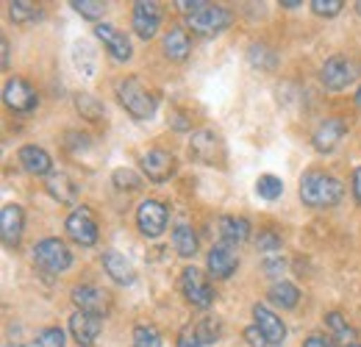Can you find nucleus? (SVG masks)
I'll list each match as a JSON object with an SVG mask.
<instances>
[{"label":"nucleus","instance_id":"f257e3e1","mask_svg":"<svg viewBox=\"0 0 361 347\" xmlns=\"http://www.w3.org/2000/svg\"><path fill=\"white\" fill-rule=\"evenodd\" d=\"M342 197H345V186L334 175L312 170L300 181V200L312 209H334V206H339Z\"/></svg>","mask_w":361,"mask_h":347},{"label":"nucleus","instance_id":"f03ea898","mask_svg":"<svg viewBox=\"0 0 361 347\" xmlns=\"http://www.w3.org/2000/svg\"><path fill=\"white\" fill-rule=\"evenodd\" d=\"M117 100L120 106L136 117V120H150L156 114V97L147 92V87L139 78H123L117 81Z\"/></svg>","mask_w":361,"mask_h":347},{"label":"nucleus","instance_id":"7ed1b4c3","mask_svg":"<svg viewBox=\"0 0 361 347\" xmlns=\"http://www.w3.org/2000/svg\"><path fill=\"white\" fill-rule=\"evenodd\" d=\"M189 159L197 164H223L226 162V142L220 133H214L212 128H203L197 133H192L189 139Z\"/></svg>","mask_w":361,"mask_h":347},{"label":"nucleus","instance_id":"20e7f679","mask_svg":"<svg viewBox=\"0 0 361 347\" xmlns=\"http://www.w3.org/2000/svg\"><path fill=\"white\" fill-rule=\"evenodd\" d=\"M359 73H361V64L356 59H350V56H334V59H328V61L322 64L319 78H322L325 89L342 92V89H348L356 81Z\"/></svg>","mask_w":361,"mask_h":347},{"label":"nucleus","instance_id":"39448f33","mask_svg":"<svg viewBox=\"0 0 361 347\" xmlns=\"http://www.w3.org/2000/svg\"><path fill=\"white\" fill-rule=\"evenodd\" d=\"M180 292L183 298L197 308H209L214 303V286L197 267H183L180 269Z\"/></svg>","mask_w":361,"mask_h":347},{"label":"nucleus","instance_id":"423d86ee","mask_svg":"<svg viewBox=\"0 0 361 347\" xmlns=\"http://www.w3.org/2000/svg\"><path fill=\"white\" fill-rule=\"evenodd\" d=\"M34 261H37V267H42L45 272H64V269H70V264H73V256H70V250H67V245L61 242V239H56V236H47L42 242H37V248H34Z\"/></svg>","mask_w":361,"mask_h":347},{"label":"nucleus","instance_id":"0eeeda50","mask_svg":"<svg viewBox=\"0 0 361 347\" xmlns=\"http://www.w3.org/2000/svg\"><path fill=\"white\" fill-rule=\"evenodd\" d=\"M64 228H67V236L75 245H81V248H92L97 242V222H94V217H92V212L87 206L73 209L67 222H64Z\"/></svg>","mask_w":361,"mask_h":347},{"label":"nucleus","instance_id":"6e6552de","mask_svg":"<svg viewBox=\"0 0 361 347\" xmlns=\"http://www.w3.org/2000/svg\"><path fill=\"white\" fill-rule=\"evenodd\" d=\"M228 25H231V11L223 6H214V3H209L203 11L189 17V28L200 37H214V34L226 31Z\"/></svg>","mask_w":361,"mask_h":347},{"label":"nucleus","instance_id":"1a4fd4ad","mask_svg":"<svg viewBox=\"0 0 361 347\" xmlns=\"http://www.w3.org/2000/svg\"><path fill=\"white\" fill-rule=\"evenodd\" d=\"M167 219H170L167 206L159 203V200H145V203H139V209H136V225H139V231H142L147 239L161 236L164 228H167Z\"/></svg>","mask_w":361,"mask_h":347},{"label":"nucleus","instance_id":"9d476101","mask_svg":"<svg viewBox=\"0 0 361 347\" xmlns=\"http://www.w3.org/2000/svg\"><path fill=\"white\" fill-rule=\"evenodd\" d=\"M131 25H134L139 39H153L159 25H161V6L153 0H139L134 3V14H131Z\"/></svg>","mask_w":361,"mask_h":347},{"label":"nucleus","instance_id":"9b49d317","mask_svg":"<svg viewBox=\"0 0 361 347\" xmlns=\"http://www.w3.org/2000/svg\"><path fill=\"white\" fill-rule=\"evenodd\" d=\"M3 100L11 111H20V114L37 109V92L25 78H8L6 89H3Z\"/></svg>","mask_w":361,"mask_h":347},{"label":"nucleus","instance_id":"f8f14e48","mask_svg":"<svg viewBox=\"0 0 361 347\" xmlns=\"http://www.w3.org/2000/svg\"><path fill=\"white\" fill-rule=\"evenodd\" d=\"M94 37L103 42V47L109 50V56H111L114 61H128V59L134 56L131 39H128L120 28H114V25H109V23H100V25L94 28Z\"/></svg>","mask_w":361,"mask_h":347},{"label":"nucleus","instance_id":"ddd939ff","mask_svg":"<svg viewBox=\"0 0 361 347\" xmlns=\"http://www.w3.org/2000/svg\"><path fill=\"white\" fill-rule=\"evenodd\" d=\"M100 331H103V317H97V314L75 311V314L70 317V334H73V339L81 347L94 345V339L100 336Z\"/></svg>","mask_w":361,"mask_h":347},{"label":"nucleus","instance_id":"4468645a","mask_svg":"<svg viewBox=\"0 0 361 347\" xmlns=\"http://www.w3.org/2000/svg\"><path fill=\"white\" fill-rule=\"evenodd\" d=\"M23 231H25V214L17 203H6L3 212H0V236H3V245L6 248H17L20 239H23Z\"/></svg>","mask_w":361,"mask_h":347},{"label":"nucleus","instance_id":"2eb2a0df","mask_svg":"<svg viewBox=\"0 0 361 347\" xmlns=\"http://www.w3.org/2000/svg\"><path fill=\"white\" fill-rule=\"evenodd\" d=\"M142 173L147 175V181L153 183H164L170 175L176 173V159L167 150H147L142 153Z\"/></svg>","mask_w":361,"mask_h":347},{"label":"nucleus","instance_id":"dca6fc26","mask_svg":"<svg viewBox=\"0 0 361 347\" xmlns=\"http://www.w3.org/2000/svg\"><path fill=\"white\" fill-rule=\"evenodd\" d=\"M345 133H348V123H345L342 117H325V120L317 126L312 142H314V147L319 153H331V150L345 139Z\"/></svg>","mask_w":361,"mask_h":347},{"label":"nucleus","instance_id":"f3484780","mask_svg":"<svg viewBox=\"0 0 361 347\" xmlns=\"http://www.w3.org/2000/svg\"><path fill=\"white\" fill-rule=\"evenodd\" d=\"M253 319H256V328L270 339L275 347L283 345V339H286V325L281 322V317H275L267 305H253Z\"/></svg>","mask_w":361,"mask_h":347},{"label":"nucleus","instance_id":"a211bd4d","mask_svg":"<svg viewBox=\"0 0 361 347\" xmlns=\"http://www.w3.org/2000/svg\"><path fill=\"white\" fill-rule=\"evenodd\" d=\"M73 303L78 305V311H90V314H97V317H103L106 311H109V295L103 292V289H97V286H75L73 289Z\"/></svg>","mask_w":361,"mask_h":347},{"label":"nucleus","instance_id":"6ab92c4d","mask_svg":"<svg viewBox=\"0 0 361 347\" xmlns=\"http://www.w3.org/2000/svg\"><path fill=\"white\" fill-rule=\"evenodd\" d=\"M206 264H209V272H212L214 278L226 281V278H231V275L236 272L239 259H236V253H233V248H231V245H214V248L209 250Z\"/></svg>","mask_w":361,"mask_h":347},{"label":"nucleus","instance_id":"aec40b11","mask_svg":"<svg viewBox=\"0 0 361 347\" xmlns=\"http://www.w3.org/2000/svg\"><path fill=\"white\" fill-rule=\"evenodd\" d=\"M17 159H20V164H23V170L31 175H53V159H50V153H47L45 147H37V145H25V147H20V153H17Z\"/></svg>","mask_w":361,"mask_h":347},{"label":"nucleus","instance_id":"412c9836","mask_svg":"<svg viewBox=\"0 0 361 347\" xmlns=\"http://www.w3.org/2000/svg\"><path fill=\"white\" fill-rule=\"evenodd\" d=\"M103 269H106L109 278H111L114 284H120V286H131L136 278L134 264L126 259L120 250H106V253H103Z\"/></svg>","mask_w":361,"mask_h":347},{"label":"nucleus","instance_id":"4be33fe9","mask_svg":"<svg viewBox=\"0 0 361 347\" xmlns=\"http://www.w3.org/2000/svg\"><path fill=\"white\" fill-rule=\"evenodd\" d=\"M45 189L53 200H59L64 206H75V200H78V183H73V178L67 173H53L45 181Z\"/></svg>","mask_w":361,"mask_h":347},{"label":"nucleus","instance_id":"5701e85b","mask_svg":"<svg viewBox=\"0 0 361 347\" xmlns=\"http://www.w3.org/2000/svg\"><path fill=\"white\" fill-rule=\"evenodd\" d=\"M192 50V42H189V31L183 25H173L167 34H164V56L173 59V61H183Z\"/></svg>","mask_w":361,"mask_h":347},{"label":"nucleus","instance_id":"b1692460","mask_svg":"<svg viewBox=\"0 0 361 347\" xmlns=\"http://www.w3.org/2000/svg\"><path fill=\"white\" fill-rule=\"evenodd\" d=\"M220 236H223V245L236 248V245L247 242V236H250V222H247L245 217H233V214H228V217L220 219Z\"/></svg>","mask_w":361,"mask_h":347},{"label":"nucleus","instance_id":"393cba45","mask_svg":"<svg viewBox=\"0 0 361 347\" xmlns=\"http://www.w3.org/2000/svg\"><path fill=\"white\" fill-rule=\"evenodd\" d=\"M173 248L178 250V256H183V259H192L197 253V233L186 222H180V225L173 228Z\"/></svg>","mask_w":361,"mask_h":347},{"label":"nucleus","instance_id":"a878e982","mask_svg":"<svg viewBox=\"0 0 361 347\" xmlns=\"http://www.w3.org/2000/svg\"><path fill=\"white\" fill-rule=\"evenodd\" d=\"M8 17L17 23V25H25V23H37L42 17V8L31 0H11L8 3Z\"/></svg>","mask_w":361,"mask_h":347},{"label":"nucleus","instance_id":"bb28decb","mask_svg":"<svg viewBox=\"0 0 361 347\" xmlns=\"http://www.w3.org/2000/svg\"><path fill=\"white\" fill-rule=\"evenodd\" d=\"M73 64L75 70L84 73V78H92L94 75V67H97V59H94V50H92L90 42H75L73 44Z\"/></svg>","mask_w":361,"mask_h":347},{"label":"nucleus","instance_id":"cd10ccee","mask_svg":"<svg viewBox=\"0 0 361 347\" xmlns=\"http://www.w3.org/2000/svg\"><path fill=\"white\" fill-rule=\"evenodd\" d=\"M270 300L281 308H295L300 300V289L289 281H281V284H272L270 286Z\"/></svg>","mask_w":361,"mask_h":347},{"label":"nucleus","instance_id":"c85d7f7f","mask_svg":"<svg viewBox=\"0 0 361 347\" xmlns=\"http://www.w3.org/2000/svg\"><path fill=\"white\" fill-rule=\"evenodd\" d=\"M325 325H328L331 336H334V339H339V342H345V345H350V342L356 339L353 325H348V319H345L342 314H336V311H331V314L325 317Z\"/></svg>","mask_w":361,"mask_h":347},{"label":"nucleus","instance_id":"c756f323","mask_svg":"<svg viewBox=\"0 0 361 347\" xmlns=\"http://www.w3.org/2000/svg\"><path fill=\"white\" fill-rule=\"evenodd\" d=\"M256 195L264 200H278L283 195V181L278 175H262L256 181Z\"/></svg>","mask_w":361,"mask_h":347},{"label":"nucleus","instance_id":"7c9ffc66","mask_svg":"<svg viewBox=\"0 0 361 347\" xmlns=\"http://www.w3.org/2000/svg\"><path fill=\"white\" fill-rule=\"evenodd\" d=\"M84 20H100L106 14V3L103 0H73L70 3Z\"/></svg>","mask_w":361,"mask_h":347},{"label":"nucleus","instance_id":"2f4dec72","mask_svg":"<svg viewBox=\"0 0 361 347\" xmlns=\"http://www.w3.org/2000/svg\"><path fill=\"white\" fill-rule=\"evenodd\" d=\"M131 347H161V336L153 325H136L134 328V345Z\"/></svg>","mask_w":361,"mask_h":347},{"label":"nucleus","instance_id":"473e14b6","mask_svg":"<svg viewBox=\"0 0 361 347\" xmlns=\"http://www.w3.org/2000/svg\"><path fill=\"white\" fill-rule=\"evenodd\" d=\"M111 181H114L117 189H128V192H134V189L142 186V178H139L134 170H126V167L114 170V173H111Z\"/></svg>","mask_w":361,"mask_h":347},{"label":"nucleus","instance_id":"72a5a7b5","mask_svg":"<svg viewBox=\"0 0 361 347\" xmlns=\"http://www.w3.org/2000/svg\"><path fill=\"white\" fill-rule=\"evenodd\" d=\"M250 64L253 67H262V70H272L275 67V53L264 44H253L250 47Z\"/></svg>","mask_w":361,"mask_h":347},{"label":"nucleus","instance_id":"f704fd0d","mask_svg":"<svg viewBox=\"0 0 361 347\" xmlns=\"http://www.w3.org/2000/svg\"><path fill=\"white\" fill-rule=\"evenodd\" d=\"M75 106H78V111H81L87 120H100V117H103V106H100L92 95H78V97H75Z\"/></svg>","mask_w":361,"mask_h":347},{"label":"nucleus","instance_id":"c9c22d12","mask_svg":"<svg viewBox=\"0 0 361 347\" xmlns=\"http://www.w3.org/2000/svg\"><path fill=\"white\" fill-rule=\"evenodd\" d=\"M195 331H197V336H200L203 347L214 345V342L220 339V322H214L212 317H209V319H203L200 325H195Z\"/></svg>","mask_w":361,"mask_h":347},{"label":"nucleus","instance_id":"e433bc0d","mask_svg":"<svg viewBox=\"0 0 361 347\" xmlns=\"http://www.w3.org/2000/svg\"><path fill=\"white\" fill-rule=\"evenodd\" d=\"M309 6H312V11H314L317 17H336L345 3L342 0H312Z\"/></svg>","mask_w":361,"mask_h":347},{"label":"nucleus","instance_id":"4c0bfd02","mask_svg":"<svg viewBox=\"0 0 361 347\" xmlns=\"http://www.w3.org/2000/svg\"><path fill=\"white\" fill-rule=\"evenodd\" d=\"M64 331L61 328H45L39 336H37V347H64Z\"/></svg>","mask_w":361,"mask_h":347},{"label":"nucleus","instance_id":"58836bf2","mask_svg":"<svg viewBox=\"0 0 361 347\" xmlns=\"http://www.w3.org/2000/svg\"><path fill=\"white\" fill-rule=\"evenodd\" d=\"M178 347H203L200 336H197V331H195V325H186V328L180 331Z\"/></svg>","mask_w":361,"mask_h":347},{"label":"nucleus","instance_id":"ea45409f","mask_svg":"<svg viewBox=\"0 0 361 347\" xmlns=\"http://www.w3.org/2000/svg\"><path fill=\"white\" fill-rule=\"evenodd\" d=\"M245 339H247V345H250V347H275L270 339H267V336H264V334L256 328V325L245 331Z\"/></svg>","mask_w":361,"mask_h":347},{"label":"nucleus","instance_id":"a19ab883","mask_svg":"<svg viewBox=\"0 0 361 347\" xmlns=\"http://www.w3.org/2000/svg\"><path fill=\"white\" fill-rule=\"evenodd\" d=\"M176 6H178L180 11L186 14V17H192V14H197V11H203V8L209 6V3H206V0H178Z\"/></svg>","mask_w":361,"mask_h":347},{"label":"nucleus","instance_id":"79ce46f5","mask_svg":"<svg viewBox=\"0 0 361 347\" xmlns=\"http://www.w3.org/2000/svg\"><path fill=\"white\" fill-rule=\"evenodd\" d=\"M264 269H267V275H278V272L283 269V259H281V253L267 256V259H264Z\"/></svg>","mask_w":361,"mask_h":347},{"label":"nucleus","instance_id":"37998d69","mask_svg":"<svg viewBox=\"0 0 361 347\" xmlns=\"http://www.w3.org/2000/svg\"><path fill=\"white\" fill-rule=\"evenodd\" d=\"M303 347H336L331 339H325V336H309L306 342H303Z\"/></svg>","mask_w":361,"mask_h":347},{"label":"nucleus","instance_id":"c03bdc74","mask_svg":"<svg viewBox=\"0 0 361 347\" xmlns=\"http://www.w3.org/2000/svg\"><path fill=\"white\" fill-rule=\"evenodd\" d=\"M353 197L361 206V167H356V173H353Z\"/></svg>","mask_w":361,"mask_h":347},{"label":"nucleus","instance_id":"a18cd8bd","mask_svg":"<svg viewBox=\"0 0 361 347\" xmlns=\"http://www.w3.org/2000/svg\"><path fill=\"white\" fill-rule=\"evenodd\" d=\"M0 47H3V70H8V39H3Z\"/></svg>","mask_w":361,"mask_h":347},{"label":"nucleus","instance_id":"49530a36","mask_svg":"<svg viewBox=\"0 0 361 347\" xmlns=\"http://www.w3.org/2000/svg\"><path fill=\"white\" fill-rule=\"evenodd\" d=\"M281 6H286V8H295V6H303L300 0H281Z\"/></svg>","mask_w":361,"mask_h":347},{"label":"nucleus","instance_id":"de8ad7c7","mask_svg":"<svg viewBox=\"0 0 361 347\" xmlns=\"http://www.w3.org/2000/svg\"><path fill=\"white\" fill-rule=\"evenodd\" d=\"M356 106L361 109V87H359V92H356Z\"/></svg>","mask_w":361,"mask_h":347},{"label":"nucleus","instance_id":"09e8293b","mask_svg":"<svg viewBox=\"0 0 361 347\" xmlns=\"http://www.w3.org/2000/svg\"><path fill=\"white\" fill-rule=\"evenodd\" d=\"M353 6H356V11H359V14H361V0H356V3H353Z\"/></svg>","mask_w":361,"mask_h":347},{"label":"nucleus","instance_id":"8fccbe9b","mask_svg":"<svg viewBox=\"0 0 361 347\" xmlns=\"http://www.w3.org/2000/svg\"><path fill=\"white\" fill-rule=\"evenodd\" d=\"M359 347H361V345H359Z\"/></svg>","mask_w":361,"mask_h":347}]
</instances>
